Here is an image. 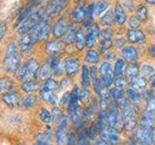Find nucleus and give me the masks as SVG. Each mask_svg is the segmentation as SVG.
<instances>
[{
	"instance_id": "nucleus-43",
	"label": "nucleus",
	"mask_w": 155,
	"mask_h": 145,
	"mask_svg": "<svg viewBox=\"0 0 155 145\" xmlns=\"http://www.w3.org/2000/svg\"><path fill=\"white\" fill-rule=\"evenodd\" d=\"M127 96H128V98L133 102V103H137V102H139L140 100V92L136 91L132 88L127 90Z\"/></svg>"
},
{
	"instance_id": "nucleus-41",
	"label": "nucleus",
	"mask_w": 155,
	"mask_h": 145,
	"mask_svg": "<svg viewBox=\"0 0 155 145\" xmlns=\"http://www.w3.org/2000/svg\"><path fill=\"white\" fill-rule=\"evenodd\" d=\"M142 74L144 77H151L155 75V69L150 65H143L142 67Z\"/></svg>"
},
{
	"instance_id": "nucleus-13",
	"label": "nucleus",
	"mask_w": 155,
	"mask_h": 145,
	"mask_svg": "<svg viewBox=\"0 0 155 145\" xmlns=\"http://www.w3.org/2000/svg\"><path fill=\"white\" fill-rule=\"evenodd\" d=\"M152 134H153V129L144 127V126H140V128L137 130V133H136L135 137H136V140L138 141V143L147 144L151 141Z\"/></svg>"
},
{
	"instance_id": "nucleus-19",
	"label": "nucleus",
	"mask_w": 155,
	"mask_h": 145,
	"mask_svg": "<svg viewBox=\"0 0 155 145\" xmlns=\"http://www.w3.org/2000/svg\"><path fill=\"white\" fill-rule=\"evenodd\" d=\"M142 126L153 129L155 126V109H145L142 116Z\"/></svg>"
},
{
	"instance_id": "nucleus-44",
	"label": "nucleus",
	"mask_w": 155,
	"mask_h": 145,
	"mask_svg": "<svg viewBox=\"0 0 155 145\" xmlns=\"http://www.w3.org/2000/svg\"><path fill=\"white\" fill-rule=\"evenodd\" d=\"M8 31V23L6 21H0V43H1Z\"/></svg>"
},
{
	"instance_id": "nucleus-50",
	"label": "nucleus",
	"mask_w": 155,
	"mask_h": 145,
	"mask_svg": "<svg viewBox=\"0 0 155 145\" xmlns=\"http://www.w3.org/2000/svg\"><path fill=\"white\" fill-rule=\"evenodd\" d=\"M100 36L102 38V40H104V39H110L111 36H113V31L109 28L103 29V30L100 32Z\"/></svg>"
},
{
	"instance_id": "nucleus-30",
	"label": "nucleus",
	"mask_w": 155,
	"mask_h": 145,
	"mask_svg": "<svg viewBox=\"0 0 155 145\" xmlns=\"http://www.w3.org/2000/svg\"><path fill=\"white\" fill-rule=\"evenodd\" d=\"M48 63H50L51 69L52 71L53 75L59 76V75L62 74V71L64 70V69H62L61 62H60L59 59H58V57H51Z\"/></svg>"
},
{
	"instance_id": "nucleus-54",
	"label": "nucleus",
	"mask_w": 155,
	"mask_h": 145,
	"mask_svg": "<svg viewBox=\"0 0 155 145\" xmlns=\"http://www.w3.org/2000/svg\"><path fill=\"white\" fill-rule=\"evenodd\" d=\"M147 109H155V98H153L151 101L148 102L147 104Z\"/></svg>"
},
{
	"instance_id": "nucleus-56",
	"label": "nucleus",
	"mask_w": 155,
	"mask_h": 145,
	"mask_svg": "<svg viewBox=\"0 0 155 145\" xmlns=\"http://www.w3.org/2000/svg\"><path fill=\"white\" fill-rule=\"evenodd\" d=\"M90 76L92 79H96V68L95 67H91L90 68Z\"/></svg>"
},
{
	"instance_id": "nucleus-39",
	"label": "nucleus",
	"mask_w": 155,
	"mask_h": 145,
	"mask_svg": "<svg viewBox=\"0 0 155 145\" xmlns=\"http://www.w3.org/2000/svg\"><path fill=\"white\" fill-rule=\"evenodd\" d=\"M85 60L90 64H96L99 62V54L95 50H88L85 54Z\"/></svg>"
},
{
	"instance_id": "nucleus-29",
	"label": "nucleus",
	"mask_w": 155,
	"mask_h": 145,
	"mask_svg": "<svg viewBox=\"0 0 155 145\" xmlns=\"http://www.w3.org/2000/svg\"><path fill=\"white\" fill-rule=\"evenodd\" d=\"M76 36H77V31L75 27L69 25L66 32L64 33V35L62 36V41L65 43V45H67V44H72L73 42L76 41Z\"/></svg>"
},
{
	"instance_id": "nucleus-35",
	"label": "nucleus",
	"mask_w": 155,
	"mask_h": 145,
	"mask_svg": "<svg viewBox=\"0 0 155 145\" xmlns=\"http://www.w3.org/2000/svg\"><path fill=\"white\" fill-rule=\"evenodd\" d=\"M110 96L113 97L114 101L115 102V103H117V104H120L121 102L125 99L123 90L117 88V87L110 89Z\"/></svg>"
},
{
	"instance_id": "nucleus-16",
	"label": "nucleus",
	"mask_w": 155,
	"mask_h": 145,
	"mask_svg": "<svg viewBox=\"0 0 155 145\" xmlns=\"http://www.w3.org/2000/svg\"><path fill=\"white\" fill-rule=\"evenodd\" d=\"M100 35V31H99V27L97 24H92L89 27L87 34L85 35V44L87 47H92L96 43V40L98 36Z\"/></svg>"
},
{
	"instance_id": "nucleus-23",
	"label": "nucleus",
	"mask_w": 155,
	"mask_h": 145,
	"mask_svg": "<svg viewBox=\"0 0 155 145\" xmlns=\"http://www.w3.org/2000/svg\"><path fill=\"white\" fill-rule=\"evenodd\" d=\"M127 39L131 43H140L143 41L144 39V34L143 31L138 30L137 28H131L127 32Z\"/></svg>"
},
{
	"instance_id": "nucleus-1",
	"label": "nucleus",
	"mask_w": 155,
	"mask_h": 145,
	"mask_svg": "<svg viewBox=\"0 0 155 145\" xmlns=\"http://www.w3.org/2000/svg\"><path fill=\"white\" fill-rule=\"evenodd\" d=\"M21 64V50L18 48V43L11 41L5 50L2 62L3 69L6 74L15 75Z\"/></svg>"
},
{
	"instance_id": "nucleus-31",
	"label": "nucleus",
	"mask_w": 155,
	"mask_h": 145,
	"mask_svg": "<svg viewBox=\"0 0 155 145\" xmlns=\"http://www.w3.org/2000/svg\"><path fill=\"white\" fill-rule=\"evenodd\" d=\"M125 76L132 79L133 77L137 76L139 75V66L135 62H130V64L125 68Z\"/></svg>"
},
{
	"instance_id": "nucleus-11",
	"label": "nucleus",
	"mask_w": 155,
	"mask_h": 145,
	"mask_svg": "<svg viewBox=\"0 0 155 145\" xmlns=\"http://www.w3.org/2000/svg\"><path fill=\"white\" fill-rule=\"evenodd\" d=\"M100 74L102 76V80L107 87H110L114 82V72L111 71V66L109 62H104L100 66Z\"/></svg>"
},
{
	"instance_id": "nucleus-2",
	"label": "nucleus",
	"mask_w": 155,
	"mask_h": 145,
	"mask_svg": "<svg viewBox=\"0 0 155 145\" xmlns=\"http://www.w3.org/2000/svg\"><path fill=\"white\" fill-rule=\"evenodd\" d=\"M46 18L47 16L44 10H35L33 13H31L27 18H24L21 22H19L15 27V32L19 37L25 35V34L30 32L39 22L42 21Z\"/></svg>"
},
{
	"instance_id": "nucleus-25",
	"label": "nucleus",
	"mask_w": 155,
	"mask_h": 145,
	"mask_svg": "<svg viewBox=\"0 0 155 145\" xmlns=\"http://www.w3.org/2000/svg\"><path fill=\"white\" fill-rule=\"evenodd\" d=\"M122 56L124 59H126L128 62H135L138 59V52L137 50L133 47H124L122 48Z\"/></svg>"
},
{
	"instance_id": "nucleus-40",
	"label": "nucleus",
	"mask_w": 155,
	"mask_h": 145,
	"mask_svg": "<svg viewBox=\"0 0 155 145\" xmlns=\"http://www.w3.org/2000/svg\"><path fill=\"white\" fill-rule=\"evenodd\" d=\"M125 69V63L122 59H117L114 65V76H122L123 71Z\"/></svg>"
},
{
	"instance_id": "nucleus-45",
	"label": "nucleus",
	"mask_w": 155,
	"mask_h": 145,
	"mask_svg": "<svg viewBox=\"0 0 155 145\" xmlns=\"http://www.w3.org/2000/svg\"><path fill=\"white\" fill-rule=\"evenodd\" d=\"M50 140H51V134L50 133H43L39 135L37 143L38 144H48V143H50Z\"/></svg>"
},
{
	"instance_id": "nucleus-21",
	"label": "nucleus",
	"mask_w": 155,
	"mask_h": 145,
	"mask_svg": "<svg viewBox=\"0 0 155 145\" xmlns=\"http://www.w3.org/2000/svg\"><path fill=\"white\" fill-rule=\"evenodd\" d=\"M21 89L26 94H32L39 89V84L35 79H26L21 82Z\"/></svg>"
},
{
	"instance_id": "nucleus-46",
	"label": "nucleus",
	"mask_w": 155,
	"mask_h": 145,
	"mask_svg": "<svg viewBox=\"0 0 155 145\" xmlns=\"http://www.w3.org/2000/svg\"><path fill=\"white\" fill-rule=\"evenodd\" d=\"M137 16L142 21H145L147 18V9L144 6H140L137 11Z\"/></svg>"
},
{
	"instance_id": "nucleus-32",
	"label": "nucleus",
	"mask_w": 155,
	"mask_h": 145,
	"mask_svg": "<svg viewBox=\"0 0 155 145\" xmlns=\"http://www.w3.org/2000/svg\"><path fill=\"white\" fill-rule=\"evenodd\" d=\"M76 47L77 50H84V47L86 46L85 44V36H84V32L82 29H80V30L77 31V36H76Z\"/></svg>"
},
{
	"instance_id": "nucleus-61",
	"label": "nucleus",
	"mask_w": 155,
	"mask_h": 145,
	"mask_svg": "<svg viewBox=\"0 0 155 145\" xmlns=\"http://www.w3.org/2000/svg\"><path fill=\"white\" fill-rule=\"evenodd\" d=\"M147 3L149 4H152V5H155V0H145Z\"/></svg>"
},
{
	"instance_id": "nucleus-3",
	"label": "nucleus",
	"mask_w": 155,
	"mask_h": 145,
	"mask_svg": "<svg viewBox=\"0 0 155 145\" xmlns=\"http://www.w3.org/2000/svg\"><path fill=\"white\" fill-rule=\"evenodd\" d=\"M40 68V64L35 59H29L23 64H21L17 72H15V77L18 81H23L26 79H36L37 74Z\"/></svg>"
},
{
	"instance_id": "nucleus-60",
	"label": "nucleus",
	"mask_w": 155,
	"mask_h": 145,
	"mask_svg": "<svg viewBox=\"0 0 155 145\" xmlns=\"http://www.w3.org/2000/svg\"><path fill=\"white\" fill-rule=\"evenodd\" d=\"M150 85H151L152 88H155V75L151 76V81H150Z\"/></svg>"
},
{
	"instance_id": "nucleus-38",
	"label": "nucleus",
	"mask_w": 155,
	"mask_h": 145,
	"mask_svg": "<svg viewBox=\"0 0 155 145\" xmlns=\"http://www.w3.org/2000/svg\"><path fill=\"white\" fill-rule=\"evenodd\" d=\"M39 118H40V120L42 121V122L46 123V124L51 123V121L53 120L51 112V111H48V109H46V108H43L41 110L40 114H39Z\"/></svg>"
},
{
	"instance_id": "nucleus-42",
	"label": "nucleus",
	"mask_w": 155,
	"mask_h": 145,
	"mask_svg": "<svg viewBox=\"0 0 155 145\" xmlns=\"http://www.w3.org/2000/svg\"><path fill=\"white\" fill-rule=\"evenodd\" d=\"M114 85H115V87H117V88L123 90V89L126 88V87H127V80H126L125 77H123L122 76H115Z\"/></svg>"
},
{
	"instance_id": "nucleus-36",
	"label": "nucleus",
	"mask_w": 155,
	"mask_h": 145,
	"mask_svg": "<svg viewBox=\"0 0 155 145\" xmlns=\"http://www.w3.org/2000/svg\"><path fill=\"white\" fill-rule=\"evenodd\" d=\"M114 21V13L108 11L103 17L101 18V23L106 26H110Z\"/></svg>"
},
{
	"instance_id": "nucleus-33",
	"label": "nucleus",
	"mask_w": 155,
	"mask_h": 145,
	"mask_svg": "<svg viewBox=\"0 0 155 145\" xmlns=\"http://www.w3.org/2000/svg\"><path fill=\"white\" fill-rule=\"evenodd\" d=\"M90 72L87 66L84 65L81 69V84L84 87H89L90 85Z\"/></svg>"
},
{
	"instance_id": "nucleus-49",
	"label": "nucleus",
	"mask_w": 155,
	"mask_h": 145,
	"mask_svg": "<svg viewBox=\"0 0 155 145\" xmlns=\"http://www.w3.org/2000/svg\"><path fill=\"white\" fill-rule=\"evenodd\" d=\"M80 99L82 102H87L90 99V91L87 89H84L80 91Z\"/></svg>"
},
{
	"instance_id": "nucleus-14",
	"label": "nucleus",
	"mask_w": 155,
	"mask_h": 145,
	"mask_svg": "<svg viewBox=\"0 0 155 145\" xmlns=\"http://www.w3.org/2000/svg\"><path fill=\"white\" fill-rule=\"evenodd\" d=\"M110 112H109V126L111 128L117 129L123 125L122 115H119L117 112V108L114 105H110Z\"/></svg>"
},
{
	"instance_id": "nucleus-55",
	"label": "nucleus",
	"mask_w": 155,
	"mask_h": 145,
	"mask_svg": "<svg viewBox=\"0 0 155 145\" xmlns=\"http://www.w3.org/2000/svg\"><path fill=\"white\" fill-rule=\"evenodd\" d=\"M68 86H69V80H68V79H64L61 82V87L62 88H67Z\"/></svg>"
},
{
	"instance_id": "nucleus-53",
	"label": "nucleus",
	"mask_w": 155,
	"mask_h": 145,
	"mask_svg": "<svg viewBox=\"0 0 155 145\" xmlns=\"http://www.w3.org/2000/svg\"><path fill=\"white\" fill-rule=\"evenodd\" d=\"M153 98H154V97H153V92L152 91H147L144 93V99L147 100V103L149 101H151Z\"/></svg>"
},
{
	"instance_id": "nucleus-52",
	"label": "nucleus",
	"mask_w": 155,
	"mask_h": 145,
	"mask_svg": "<svg viewBox=\"0 0 155 145\" xmlns=\"http://www.w3.org/2000/svg\"><path fill=\"white\" fill-rule=\"evenodd\" d=\"M69 99H70V93H65L64 96L62 97L61 99V105H68V104H69Z\"/></svg>"
},
{
	"instance_id": "nucleus-57",
	"label": "nucleus",
	"mask_w": 155,
	"mask_h": 145,
	"mask_svg": "<svg viewBox=\"0 0 155 145\" xmlns=\"http://www.w3.org/2000/svg\"><path fill=\"white\" fill-rule=\"evenodd\" d=\"M124 45V41L122 40V39H117V40H116V42H115V46L116 47H122Z\"/></svg>"
},
{
	"instance_id": "nucleus-58",
	"label": "nucleus",
	"mask_w": 155,
	"mask_h": 145,
	"mask_svg": "<svg viewBox=\"0 0 155 145\" xmlns=\"http://www.w3.org/2000/svg\"><path fill=\"white\" fill-rule=\"evenodd\" d=\"M149 52H150V54H151V56L155 58V45H153L151 47H150Z\"/></svg>"
},
{
	"instance_id": "nucleus-15",
	"label": "nucleus",
	"mask_w": 155,
	"mask_h": 145,
	"mask_svg": "<svg viewBox=\"0 0 155 145\" xmlns=\"http://www.w3.org/2000/svg\"><path fill=\"white\" fill-rule=\"evenodd\" d=\"M68 23H67V19L66 18L63 16L61 17L58 21L54 23V25L51 28V33L54 38L59 39L62 38V36L64 35V33L66 32L67 28H68Z\"/></svg>"
},
{
	"instance_id": "nucleus-6",
	"label": "nucleus",
	"mask_w": 155,
	"mask_h": 145,
	"mask_svg": "<svg viewBox=\"0 0 155 145\" xmlns=\"http://www.w3.org/2000/svg\"><path fill=\"white\" fill-rule=\"evenodd\" d=\"M69 2L70 0H50L44 9L46 16L48 18L57 16L68 6Z\"/></svg>"
},
{
	"instance_id": "nucleus-48",
	"label": "nucleus",
	"mask_w": 155,
	"mask_h": 145,
	"mask_svg": "<svg viewBox=\"0 0 155 145\" xmlns=\"http://www.w3.org/2000/svg\"><path fill=\"white\" fill-rule=\"evenodd\" d=\"M140 19L138 17H131L128 21V24L130 25L131 28H137L140 26Z\"/></svg>"
},
{
	"instance_id": "nucleus-17",
	"label": "nucleus",
	"mask_w": 155,
	"mask_h": 145,
	"mask_svg": "<svg viewBox=\"0 0 155 145\" xmlns=\"http://www.w3.org/2000/svg\"><path fill=\"white\" fill-rule=\"evenodd\" d=\"M87 16V8L85 6L76 7L71 14V21L74 23H80L84 21Z\"/></svg>"
},
{
	"instance_id": "nucleus-20",
	"label": "nucleus",
	"mask_w": 155,
	"mask_h": 145,
	"mask_svg": "<svg viewBox=\"0 0 155 145\" xmlns=\"http://www.w3.org/2000/svg\"><path fill=\"white\" fill-rule=\"evenodd\" d=\"M56 94H57V92L46 89V88H44V87H41V89H40L41 98L48 105H55L57 103V95Z\"/></svg>"
},
{
	"instance_id": "nucleus-27",
	"label": "nucleus",
	"mask_w": 155,
	"mask_h": 145,
	"mask_svg": "<svg viewBox=\"0 0 155 145\" xmlns=\"http://www.w3.org/2000/svg\"><path fill=\"white\" fill-rule=\"evenodd\" d=\"M36 103H37L36 97L34 95H29V96H26L25 98L21 99V104H19V108L24 110H28V109L33 108L34 106L36 105Z\"/></svg>"
},
{
	"instance_id": "nucleus-7",
	"label": "nucleus",
	"mask_w": 155,
	"mask_h": 145,
	"mask_svg": "<svg viewBox=\"0 0 155 145\" xmlns=\"http://www.w3.org/2000/svg\"><path fill=\"white\" fill-rule=\"evenodd\" d=\"M64 47H65V43L63 41L58 40V39H55V40L46 43L45 51L51 57H57L63 52Z\"/></svg>"
},
{
	"instance_id": "nucleus-4",
	"label": "nucleus",
	"mask_w": 155,
	"mask_h": 145,
	"mask_svg": "<svg viewBox=\"0 0 155 145\" xmlns=\"http://www.w3.org/2000/svg\"><path fill=\"white\" fill-rule=\"evenodd\" d=\"M120 109H121V115L123 119V126L125 130H132L136 127V113L133 105L129 102L124 99L119 104Z\"/></svg>"
},
{
	"instance_id": "nucleus-59",
	"label": "nucleus",
	"mask_w": 155,
	"mask_h": 145,
	"mask_svg": "<svg viewBox=\"0 0 155 145\" xmlns=\"http://www.w3.org/2000/svg\"><path fill=\"white\" fill-rule=\"evenodd\" d=\"M43 0H28V3H30V4H34V5H38L40 2H42Z\"/></svg>"
},
{
	"instance_id": "nucleus-47",
	"label": "nucleus",
	"mask_w": 155,
	"mask_h": 145,
	"mask_svg": "<svg viewBox=\"0 0 155 145\" xmlns=\"http://www.w3.org/2000/svg\"><path fill=\"white\" fill-rule=\"evenodd\" d=\"M111 40L110 39H104L102 40L101 44H100V50L102 52H106L107 50H110V47H111Z\"/></svg>"
},
{
	"instance_id": "nucleus-10",
	"label": "nucleus",
	"mask_w": 155,
	"mask_h": 145,
	"mask_svg": "<svg viewBox=\"0 0 155 145\" xmlns=\"http://www.w3.org/2000/svg\"><path fill=\"white\" fill-rule=\"evenodd\" d=\"M2 101L5 105H7L10 108L19 106V104H21V94L16 90H11L2 94Z\"/></svg>"
},
{
	"instance_id": "nucleus-18",
	"label": "nucleus",
	"mask_w": 155,
	"mask_h": 145,
	"mask_svg": "<svg viewBox=\"0 0 155 145\" xmlns=\"http://www.w3.org/2000/svg\"><path fill=\"white\" fill-rule=\"evenodd\" d=\"M79 93L80 92L77 86H74V88L70 92V99H69V104H68V110H69L70 113L79 108V100H80Z\"/></svg>"
},
{
	"instance_id": "nucleus-63",
	"label": "nucleus",
	"mask_w": 155,
	"mask_h": 145,
	"mask_svg": "<svg viewBox=\"0 0 155 145\" xmlns=\"http://www.w3.org/2000/svg\"><path fill=\"white\" fill-rule=\"evenodd\" d=\"M76 1H77V2H81V0H76Z\"/></svg>"
},
{
	"instance_id": "nucleus-5",
	"label": "nucleus",
	"mask_w": 155,
	"mask_h": 145,
	"mask_svg": "<svg viewBox=\"0 0 155 145\" xmlns=\"http://www.w3.org/2000/svg\"><path fill=\"white\" fill-rule=\"evenodd\" d=\"M51 23L47 18L39 22L30 31V34L32 35L33 39L35 40L36 43L47 42L48 37L51 35Z\"/></svg>"
},
{
	"instance_id": "nucleus-34",
	"label": "nucleus",
	"mask_w": 155,
	"mask_h": 145,
	"mask_svg": "<svg viewBox=\"0 0 155 145\" xmlns=\"http://www.w3.org/2000/svg\"><path fill=\"white\" fill-rule=\"evenodd\" d=\"M109 7V3L103 0V1H100L97 4H95L94 6V12H93V16L95 17H100L102 14H103L107 9Z\"/></svg>"
},
{
	"instance_id": "nucleus-26",
	"label": "nucleus",
	"mask_w": 155,
	"mask_h": 145,
	"mask_svg": "<svg viewBox=\"0 0 155 145\" xmlns=\"http://www.w3.org/2000/svg\"><path fill=\"white\" fill-rule=\"evenodd\" d=\"M51 75H52V71L51 69L50 63H46V64H44L43 66L39 68V71L37 74V79L46 81L47 79H50Z\"/></svg>"
},
{
	"instance_id": "nucleus-24",
	"label": "nucleus",
	"mask_w": 155,
	"mask_h": 145,
	"mask_svg": "<svg viewBox=\"0 0 155 145\" xmlns=\"http://www.w3.org/2000/svg\"><path fill=\"white\" fill-rule=\"evenodd\" d=\"M147 87V80H145L144 76H135L131 79V88L138 91L142 92L144 90V88Z\"/></svg>"
},
{
	"instance_id": "nucleus-12",
	"label": "nucleus",
	"mask_w": 155,
	"mask_h": 145,
	"mask_svg": "<svg viewBox=\"0 0 155 145\" xmlns=\"http://www.w3.org/2000/svg\"><path fill=\"white\" fill-rule=\"evenodd\" d=\"M63 69L67 76H72L76 75L80 69V60L75 57H68L63 63Z\"/></svg>"
},
{
	"instance_id": "nucleus-8",
	"label": "nucleus",
	"mask_w": 155,
	"mask_h": 145,
	"mask_svg": "<svg viewBox=\"0 0 155 145\" xmlns=\"http://www.w3.org/2000/svg\"><path fill=\"white\" fill-rule=\"evenodd\" d=\"M100 137L104 140L106 144H116L119 141V135L116 129L110 126L104 127L100 130Z\"/></svg>"
},
{
	"instance_id": "nucleus-22",
	"label": "nucleus",
	"mask_w": 155,
	"mask_h": 145,
	"mask_svg": "<svg viewBox=\"0 0 155 145\" xmlns=\"http://www.w3.org/2000/svg\"><path fill=\"white\" fill-rule=\"evenodd\" d=\"M15 81L9 76H1L0 77V93H6L11 90H14Z\"/></svg>"
},
{
	"instance_id": "nucleus-28",
	"label": "nucleus",
	"mask_w": 155,
	"mask_h": 145,
	"mask_svg": "<svg viewBox=\"0 0 155 145\" xmlns=\"http://www.w3.org/2000/svg\"><path fill=\"white\" fill-rule=\"evenodd\" d=\"M114 21L119 25L123 24L126 21V14L124 12V9L119 3L116 4L114 8Z\"/></svg>"
},
{
	"instance_id": "nucleus-62",
	"label": "nucleus",
	"mask_w": 155,
	"mask_h": 145,
	"mask_svg": "<svg viewBox=\"0 0 155 145\" xmlns=\"http://www.w3.org/2000/svg\"><path fill=\"white\" fill-rule=\"evenodd\" d=\"M151 141L153 144H155V133L152 134V137H151Z\"/></svg>"
},
{
	"instance_id": "nucleus-51",
	"label": "nucleus",
	"mask_w": 155,
	"mask_h": 145,
	"mask_svg": "<svg viewBox=\"0 0 155 145\" xmlns=\"http://www.w3.org/2000/svg\"><path fill=\"white\" fill-rule=\"evenodd\" d=\"M52 119L53 120H60L62 118V113L58 108H54L52 111Z\"/></svg>"
},
{
	"instance_id": "nucleus-9",
	"label": "nucleus",
	"mask_w": 155,
	"mask_h": 145,
	"mask_svg": "<svg viewBox=\"0 0 155 145\" xmlns=\"http://www.w3.org/2000/svg\"><path fill=\"white\" fill-rule=\"evenodd\" d=\"M36 44L37 43L33 39L30 32H28L27 34H25V35L19 37V40L18 42V48H19V50H21V52L30 53L33 50L34 46H35Z\"/></svg>"
},
{
	"instance_id": "nucleus-37",
	"label": "nucleus",
	"mask_w": 155,
	"mask_h": 145,
	"mask_svg": "<svg viewBox=\"0 0 155 145\" xmlns=\"http://www.w3.org/2000/svg\"><path fill=\"white\" fill-rule=\"evenodd\" d=\"M95 111H96V104H95V102H92V103L89 104L88 106L86 108L85 111L84 112V115H82V117L84 118V120L88 121L92 118V116L94 115Z\"/></svg>"
}]
</instances>
